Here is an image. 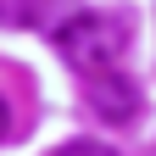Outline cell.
<instances>
[{"mask_svg":"<svg viewBox=\"0 0 156 156\" xmlns=\"http://www.w3.org/2000/svg\"><path fill=\"white\" fill-rule=\"evenodd\" d=\"M56 156H117V151H106L101 140H67V145L56 151Z\"/></svg>","mask_w":156,"mask_h":156,"instance_id":"cell-3","label":"cell"},{"mask_svg":"<svg viewBox=\"0 0 156 156\" xmlns=\"http://www.w3.org/2000/svg\"><path fill=\"white\" fill-rule=\"evenodd\" d=\"M11 134V106H6V95H0V140Z\"/></svg>","mask_w":156,"mask_h":156,"instance_id":"cell-4","label":"cell"},{"mask_svg":"<svg viewBox=\"0 0 156 156\" xmlns=\"http://www.w3.org/2000/svg\"><path fill=\"white\" fill-rule=\"evenodd\" d=\"M56 50L67 56L73 73H106L117 62V50H123V23H112V17H95V11H73L62 28H56Z\"/></svg>","mask_w":156,"mask_h":156,"instance_id":"cell-1","label":"cell"},{"mask_svg":"<svg viewBox=\"0 0 156 156\" xmlns=\"http://www.w3.org/2000/svg\"><path fill=\"white\" fill-rule=\"evenodd\" d=\"M84 95H89V106L101 112L106 123H134V112H140V89H134L117 67L89 73V78H84Z\"/></svg>","mask_w":156,"mask_h":156,"instance_id":"cell-2","label":"cell"}]
</instances>
